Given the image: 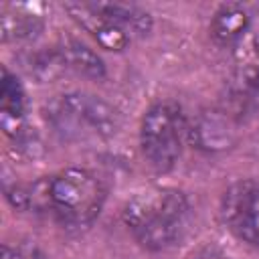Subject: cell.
<instances>
[{
    "label": "cell",
    "instance_id": "cell-4",
    "mask_svg": "<svg viewBox=\"0 0 259 259\" xmlns=\"http://www.w3.org/2000/svg\"><path fill=\"white\" fill-rule=\"evenodd\" d=\"M186 134L184 111L176 101L152 103L140 121V150L148 166L158 174L170 172L182 156Z\"/></svg>",
    "mask_w": 259,
    "mask_h": 259
},
{
    "label": "cell",
    "instance_id": "cell-10",
    "mask_svg": "<svg viewBox=\"0 0 259 259\" xmlns=\"http://www.w3.org/2000/svg\"><path fill=\"white\" fill-rule=\"evenodd\" d=\"M251 26V14L243 4L227 2L221 4L208 24V32L212 40L221 47H233L237 45Z\"/></svg>",
    "mask_w": 259,
    "mask_h": 259
},
{
    "label": "cell",
    "instance_id": "cell-12",
    "mask_svg": "<svg viewBox=\"0 0 259 259\" xmlns=\"http://www.w3.org/2000/svg\"><path fill=\"white\" fill-rule=\"evenodd\" d=\"M57 55L63 63V69L75 71L77 75L89 77V79H103L105 77V65L101 57L83 45L77 38H65L57 49Z\"/></svg>",
    "mask_w": 259,
    "mask_h": 259
},
{
    "label": "cell",
    "instance_id": "cell-6",
    "mask_svg": "<svg viewBox=\"0 0 259 259\" xmlns=\"http://www.w3.org/2000/svg\"><path fill=\"white\" fill-rule=\"evenodd\" d=\"M65 10L105 51L121 53L134 40L125 26L109 12L107 2H65Z\"/></svg>",
    "mask_w": 259,
    "mask_h": 259
},
{
    "label": "cell",
    "instance_id": "cell-3",
    "mask_svg": "<svg viewBox=\"0 0 259 259\" xmlns=\"http://www.w3.org/2000/svg\"><path fill=\"white\" fill-rule=\"evenodd\" d=\"M49 127L67 144L109 140L119 127V115L105 99L85 91H65L45 103Z\"/></svg>",
    "mask_w": 259,
    "mask_h": 259
},
{
    "label": "cell",
    "instance_id": "cell-13",
    "mask_svg": "<svg viewBox=\"0 0 259 259\" xmlns=\"http://www.w3.org/2000/svg\"><path fill=\"white\" fill-rule=\"evenodd\" d=\"M194 259H223V257H221L217 251H212V249H204V251H200Z\"/></svg>",
    "mask_w": 259,
    "mask_h": 259
},
{
    "label": "cell",
    "instance_id": "cell-5",
    "mask_svg": "<svg viewBox=\"0 0 259 259\" xmlns=\"http://www.w3.org/2000/svg\"><path fill=\"white\" fill-rule=\"evenodd\" d=\"M221 217L237 239L259 245V178L229 186L221 200Z\"/></svg>",
    "mask_w": 259,
    "mask_h": 259
},
{
    "label": "cell",
    "instance_id": "cell-1",
    "mask_svg": "<svg viewBox=\"0 0 259 259\" xmlns=\"http://www.w3.org/2000/svg\"><path fill=\"white\" fill-rule=\"evenodd\" d=\"M6 198L18 210L47 212L65 227H87L99 217L107 188L93 170L71 166L28 184H14L6 188Z\"/></svg>",
    "mask_w": 259,
    "mask_h": 259
},
{
    "label": "cell",
    "instance_id": "cell-8",
    "mask_svg": "<svg viewBox=\"0 0 259 259\" xmlns=\"http://www.w3.org/2000/svg\"><path fill=\"white\" fill-rule=\"evenodd\" d=\"M26 115V95L18 77L4 65L0 77V125L8 138L22 136Z\"/></svg>",
    "mask_w": 259,
    "mask_h": 259
},
{
    "label": "cell",
    "instance_id": "cell-2",
    "mask_svg": "<svg viewBox=\"0 0 259 259\" xmlns=\"http://www.w3.org/2000/svg\"><path fill=\"white\" fill-rule=\"evenodd\" d=\"M188 198L172 186H148L136 190L121 208V221L130 235L148 251L172 247L188 225Z\"/></svg>",
    "mask_w": 259,
    "mask_h": 259
},
{
    "label": "cell",
    "instance_id": "cell-11",
    "mask_svg": "<svg viewBox=\"0 0 259 259\" xmlns=\"http://www.w3.org/2000/svg\"><path fill=\"white\" fill-rule=\"evenodd\" d=\"M259 109V63H249L241 67L231 81V109L239 121L243 113H253Z\"/></svg>",
    "mask_w": 259,
    "mask_h": 259
},
{
    "label": "cell",
    "instance_id": "cell-7",
    "mask_svg": "<svg viewBox=\"0 0 259 259\" xmlns=\"http://www.w3.org/2000/svg\"><path fill=\"white\" fill-rule=\"evenodd\" d=\"M239 119L227 109H210L196 117L194 125L188 130L190 142L204 152H221L237 142Z\"/></svg>",
    "mask_w": 259,
    "mask_h": 259
},
{
    "label": "cell",
    "instance_id": "cell-14",
    "mask_svg": "<svg viewBox=\"0 0 259 259\" xmlns=\"http://www.w3.org/2000/svg\"><path fill=\"white\" fill-rule=\"evenodd\" d=\"M4 259H16V255H14L8 247H4Z\"/></svg>",
    "mask_w": 259,
    "mask_h": 259
},
{
    "label": "cell",
    "instance_id": "cell-9",
    "mask_svg": "<svg viewBox=\"0 0 259 259\" xmlns=\"http://www.w3.org/2000/svg\"><path fill=\"white\" fill-rule=\"evenodd\" d=\"M0 16H2V40L4 42L30 40L45 26L40 6L36 4H4Z\"/></svg>",
    "mask_w": 259,
    "mask_h": 259
}]
</instances>
